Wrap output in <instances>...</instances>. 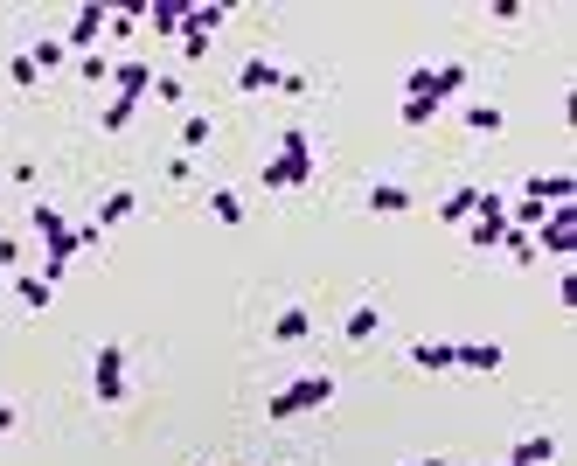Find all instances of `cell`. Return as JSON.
<instances>
[{
    "mask_svg": "<svg viewBox=\"0 0 577 466\" xmlns=\"http://www.w3.org/2000/svg\"><path fill=\"white\" fill-rule=\"evenodd\" d=\"M313 181V140L292 126V133H279V154L265 160V188L272 195H292V188H306Z\"/></svg>",
    "mask_w": 577,
    "mask_h": 466,
    "instance_id": "6da1fadb",
    "label": "cell"
},
{
    "mask_svg": "<svg viewBox=\"0 0 577 466\" xmlns=\"http://www.w3.org/2000/svg\"><path fill=\"white\" fill-rule=\"evenodd\" d=\"M133 355H126V341H98V355H91V397L105 404V411H119L126 404V390H133Z\"/></svg>",
    "mask_w": 577,
    "mask_h": 466,
    "instance_id": "7a4b0ae2",
    "label": "cell"
},
{
    "mask_svg": "<svg viewBox=\"0 0 577 466\" xmlns=\"http://www.w3.org/2000/svg\"><path fill=\"white\" fill-rule=\"evenodd\" d=\"M334 390H341V383H334L327 369H313V376H292V383L272 397V404H265V411H272V425H286V418H299V411H320V404H334Z\"/></svg>",
    "mask_w": 577,
    "mask_h": 466,
    "instance_id": "3957f363",
    "label": "cell"
},
{
    "mask_svg": "<svg viewBox=\"0 0 577 466\" xmlns=\"http://www.w3.org/2000/svg\"><path fill=\"white\" fill-rule=\"evenodd\" d=\"M466 237H473L480 251H501V237H508V195H487V188H480V209L466 216Z\"/></svg>",
    "mask_w": 577,
    "mask_h": 466,
    "instance_id": "277c9868",
    "label": "cell"
},
{
    "mask_svg": "<svg viewBox=\"0 0 577 466\" xmlns=\"http://www.w3.org/2000/svg\"><path fill=\"white\" fill-rule=\"evenodd\" d=\"M153 77H160V70H153L146 56H119V63H112V84H119V98H126V105H140L146 91H153Z\"/></svg>",
    "mask_w": 577,
    "mask_h": 466,
    "instance_id": "5b68a950",
    "label": "cell"
},
{
    "mask_svg": "<svg viewBox=\"0 0 577 466\" xmlns=\"http://www.w3.org/2000/svg\"><path fill=\"white\" fill-rule=\"evenodd\" d=\"M508 362V348L501 341H452V369H473V376H494Z\"/></svg>",
    "mask_w": 577,
    "mask_h": 466,
    "instance_id": "8992f818",
    "label": "cell"
},
{
    "mask_svg": "<svg viewBox=\"0 0 577 466\" xmlns=\"http://www.w3.org/2000/svg\"><path fill=\"white\" fill-rule=\"evenodd\" d=\"M105 14H112V7H77V14H70V35H63V49L91 56V49H98V35H105Z\"/></svg>",
    "mask_w": 577,
    "mask_h": 466,
    "instance_id": "52a82bcc",
    "label": "cell"
},
{
    "mask_svg": "<svg viewBox=\"0 0 577 466\" xmlns=\"http://www.w3.org/2000/svg\"><path fill=\"white\" fill-rule=\"evenodd\" d=\"M279 77H286V70H279L272 56H244V63H237V91H251V98H258V91H279Z\"/></svg>",
    "mask_w": 577,
    "mask_h": 466,
    "instance_id": "ba28073f",
    "label": "cell"
},
{
    "mask_svg": "<svg viewBox=\"0 0 577 466\" xmlns=\"http://www.w3.org/2000/svg\"><path fill=\"white\" fill-rule=\"evenodd\" d=\"M564 195H577L571 174H529V181H522V202H543V209H557Z\"/></svg>",
    "mask_w": 577,
    "mask_h": 466,
    "instance_id": "9c48e42d",
    "label": "cell"
},
{
    "mask_svg": "<svg viewBox=\"0 0 577 466\" xmlns=\"http://www.w3.org/2000/svg\"><path fill=\"white\" fill-rule=\"evenodd\" d=\"M459 91H466V63H459V56L432 63V105H452Z\"/></svg>",
    "mask_w": 577,
    "mask_h": 466,
    "instance_id": "30bf717a",
    "label": "cell"
},
{
    "mask_svg": "<svg viewBox=\"0 0 577 466\" xmlns=\"http://www.w3.org/2000/svg\"><path fill=\"white\" fill-rule=\"evenodd\" d=\"M341 334H348V341H376V334H383V307H369V300H362V307H348Z\"/></svg>",
    "mask_w": 577,
    "mask_h": 466,
    "instance_id": "8fae6325",
    "label": "cell"
},
{
    "mask_svg": "<svg viewBox=\"0 0 577 466\" xmlns=\"http://www.w3.org/2000/svg\"><path fill=\"white\" fill-rule=\"evenodd\" d=\"M508 460H515V466H550V460H557V439H550V432H529V439H515Z\"/></svg>",
    "mask_w": 577,
    "mask_h": 466,
    "instance_id": "7c38bea8",
    "label": "cell"
},
{
    "mask_svg": "<svg viewBox=\"0 0 577 466\" xmlns=\"http://www.w3.org/2000/svg\"><path fill=\"white\" fill-rule=\"evenodd\" d=\"M369 209H376V216H404V209H411V188H404V181H376V188H369Z\"/></svg>",
    "mask_w": 577,
    "mask_h": 466,
    "instance_id": "4fadbf2b",
    "label": "cell"
},
{
    "mask_svg": "<svg viewBox=\"0 0 577 466\" xmlns=\"http://www.w3.org/2000/svg\"><path fill=\"white\" fill-rule=\"evenodd\" d=\"M133 209H140V195H133V188H112V195L98 202V216H91V223H98V230H112V223H126Z\"/></svg>",
    "mask_w": 577,
    "mask_h": 466,
    "instance_id": "5bb4252c",
    "label": "cell"
},
{
    "mask_svg": "<svg viewBox=\"0 0 577 466\" xmlns=\"http://www.w3.org/2000/svg\"><path fill=\"white\" fill-rule=\"evenodd\" d=\"M28 223H35V237H42V244H63V237H70V223H63V209H56V202H35V209H28Z\"/></svg>",
    "mask_w": 577,
    "mask_h": 466,
    "instance_id": "9a60e30c",
    "label": "cell"
},
{
    "mask_svg": "<svg viewBox=\"0 0 577 466\" xmlns=\"http://www.w3.org/2000/svg\"><path fill=\"white\" fill-rule=\"evenodd\" d=\"M306 334H313V313H306V307H286L279 320H272V341H279V348H292V341H306Z\"/></svg>",
    "mask_w": 577,
    "mask_h": 466,
    "instance_id": "2e32d148",
    "label": "cell"
},
{
    "mask_svg": "<svg viewBox=\"0 0 577 466\" xmlns=\"http://www.w3.org/2000/svg\"><path fill=\"white\" fill-rule=\"evenodd\" d=\"M411 369H425V376L452 369V341H411Z\"/></svg>",
    "mask_w": 577,
    "mask_h": 466,
    "instance_id": "e0dca14e",
    "label": "cell"
},
{
    "mask_svg": "<svg viewBox=\"0 0 577 466\" xmlns=\"http://www.w3.org/2000/svg\"><path fill=\"white\" fill-rule=\"evenodd\" d=\"M181 14H188V0H153L146 7V28L153 35H181Z\"/></svg>",
    "mask_w": 577,
    "mask_h": 466,
    "instance_id": "ac0fdd59",
    "label": "cell"
},
{
    "mask_svg": "<svg viewBox=\"0 0 577 466\" xmlns=\"http://www.w3.org/2000/svg\"><path fill=\"white\" fill-rule=\"evenodd\" d=\"M209 140H216V119H209V112H188V119H181V147H188V160L202 154Z\"/></svg>",
    "mask_w": 577,
    "mask_h": 466,
    "instance_id": "d6986e66",
    "label": "cell"
},
{
    "mask_svg": "<svg viewBox=\"0 0 577 466\" xmlns=\"http://www.w3.org/2000/svg\"><path fill=\"white\" fill-rule=\"evenodd\" d=\"M7 286H14V300H21V307H28V313H42V307H49V293H56V286H42L35 272H14Z\"/></svg>",
    "mask_w": 577,
    "mask_h": 466,
    "instance_id": "ffe728a7",
    "label": "cell"
},
{
    "mask_svg": "<svg viewBox=\"0 0 577 466\" xmlns=\"http://www.w3.org/2000/svg\"><path fill=\"white\" fill-rule=\"evenodd\" d=\"M209 216L237 230V223H244V195H237V188H209Z\"/></svg>",
    "mask_w": 577,
    "mask_h": 466,
    "instance_id": "44dd1931",
    "label": "cell"
},
{
    "mask_svg": "<svg viewBox=\"0 0 577 466\" xmlns=\"http://www.w3.org/2000/svg\"><path fill=\"white\" fill-rule=\"evenodd\" d=\"M473 209H480V188H452V195L438 202V223H466Z\"/></svg>",
    "mask_w": 577,
    "mask_h": 466,
    "instance_id": "7402d4cb",
    "label": "cell"
},
{
    "mask_svg": "<svg viewBox=\"0 0 577 466\" xmlns=\"http://www.w3.org/2000/svg\"><path fill=\"white\" fill-rule=\"evenodd\" d=\"M63 56H70V49H63V35H35V49H28V63H35V70H63Z\"/></svg>",
    "mask_w": 577,
    "mask_h": 466,
    "instance_id": "603a6c76",
    "label": "cell"
},
{
    "mask_svg": "<svg viewBox=\"0 0 577 466\" xmlns=\"http://www.w3.org/2000/svg\"><path fill=\"white\" fill-rule=\"evenodd\" d=\"M501 251H508V265H536V237H529V230H508Z\"/></svg>",
    "mask_w": 577,
    "mask_h": 466,
    "instance_id": "cb8c5ba5",
    "label": "cell"
},
{
    "mask_svg": "<svg viewBox=\"0 0 577 466\" xmlns=\"http://www.w3.org/2000/svg\"><path fill=\"white\" fill-rule=\"evenodd\" d=\"M14 272H28V244L21 237H0V279H14Z\"/></svg>",
    "mask_w": 577,
    "mask_h": 466,
    "instance_id": "d4e9b609",
    "label": "cell"
},
{
    "mask_svg": "<svg viewBox=\"0 0 577 466\" xmlns=\"http://www.w3.org/2000/svg\"><path fill=\"white\" fill-rule=\"evenodd\" d=\"M7 77H14V91H35V84H42V70L28 63V49H21V56H7Z\"/></svg>",
    "mask_w": 577,
    "mask_h": 466,
    "instance_id": "484cf974",
    "label": "cell"
},
{
    "mask_svg": "<svg viewBox=\"0 0 577 466\" xmlns=\"http://www.w3.org/2000/svg\"><path fill=\"white\" fill-rule=\"evenodd\" d=\"M133 112H140V105H126V98H112V105L98 112V126H105V133H126V126H133Z\"/></svg>",
    "mask_w": 577,
    "mask_h": 466,
    "instance_id": "4316f807",
    "label": "cell"
},
{
    "mask_svg": "<svg viewBox=\"0 0 577 466\" xmlns=\"http://www.w3.org/2000/svg\"><path fill=\"white\" fill-rule=\"evenodd\" d=\"M397 119H404V126H432L438 105H432V98H404V105H397Z\"/></svg>",
    "mask_w": 577,
    "mask_h": 466,
    "instance_id": "83f0119b",
    "label": "cell"
},
{
    "mask_svg": "<svg viewBox=\"0 0 577 466\" xmlns=\"http://www.w3.org/2000/svg\"><path fill=\"white\" fill-rule=\"evenodd\" d=\"M466 126L473 133H501V105H466Z\"/></svg>",
    "mask_w": 577,
    "mask_h": 466,
    "instance_id": "f1b7e54d",
    "label": "cell"
},
{
    "mask_svg": "<svg viewBox=\"0 0 577 466\" xmlns=\"http://www.w3.org/2000/svg\"><path fill=\"white\" fill-rule=\"evenodd\" d=\"M146 98H160V105H181L188 91H181V77H153V91H146Z\"/></svg>",
    "mask_w": 577,
    "mask_h": 466,
    "instance_id": "f546056e",
    "label": "cell"
},
{
    "mask_svg": "<svg viewBox=\"0 0 577 466\" xmlns=\"http://www.w3.org/2000/svg\"><path fill=\"white\" fill-rule=\"evenodd\" d=\"M84 77H91V84H112V56L91 49V56H84Z\"/></svg>",
    "mask_w": 577,
    "mask_h": 466,
    "instance_id": "4dcf8cb0",
    "label": "cell"
},
{
    "mask_svg": "<svg viewBox=\"0 0 577 466\" xmlns=\"http://www.w3.org/2000/svg\"><path fill=\"white\" fill-rule=\"evenodd\" d=\"M167 181H174V188H181V181H195V160L174 154V160H167Z\"/></svg>",
    "mask_w": 577,
    "mask_h": 466,
    "instance_id": "1f68e13d",
    "label": "cell"
},
{
    "mask_svg": "<svg viewBox=\"0 0 577 466\" xmlns=\"http://www.w3.org/2000/svg\"><path fill=\"white\" fill-rule=\"evenodd\" d=\"M14 425H21V411H14V397H0V439H7Z\"/></svg>",
    "mask_w": 577,
    "mask_h": 466,
    "instance_id": "d6a6232c",
    "label": "cell"
},
{
    "mask_svg": "<svg viewBox=\"0 0 577 466\" xmlns=\"http://www.w3.org/2000/svg\"><path fill=\"white\" fill-rule=\"evenodd\" d=\"M404 466H452V460H404Z\"/></svg>",
    "mask_w": 577,
    "mask_h": 466,
    "instance_id": "836d02e7",
    "label": "cell"
},
{
    "mask_svg": "<svg viewBox=\"0 0 577 466\" xmlns=\"http://www.w3.org/2000/svg\"><path fill=\"white\" fill-rule=\"evenodd\" d=\"M0 293H7V279H0Z\"/></svg>",
    "mask_w": 577,
    "mask_h": 466,
    "instance_id": "e575fe53",
    "label": "cell"
},
{
    "mask_svg": "<svg viewBox=\"0 0 577 466\" xmlns=\"http://www.w3.org/2000/svg\"><path fill=\"white\" fill-rule=\"evenodd\" d=\"M501 466H515V460H501Z\"/></svg>",
    "mask_w": 577,
    "mask_h": 466,
    "instance_id": "d590c367",
    "label": "cell"
}]
</instances>
